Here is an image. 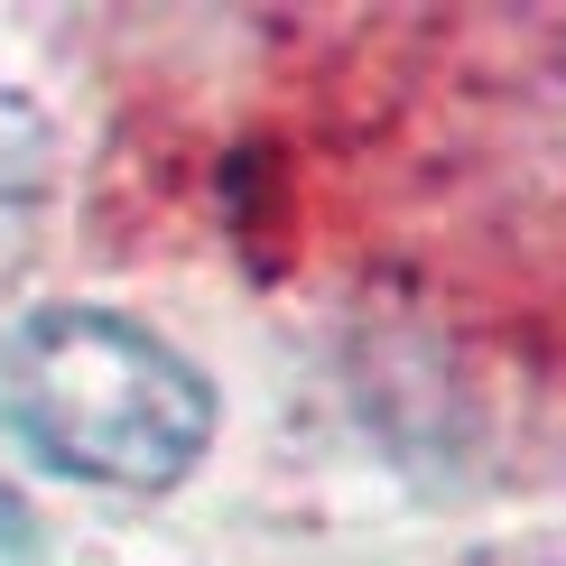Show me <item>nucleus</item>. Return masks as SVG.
<instances>
[{"instance_id":"obj_1","label":"nucleus","mask_w":566,"mask_h":566,"mask_svg":"<svg viewBox=\"0 0 566 566\" xmlns=\"http://www.w3.org/2000/svg\"><path fill=\"white\" fill-rule=\"evenodd\" d=\"M0 428L65 483L168 492L214 446V381L112 306H29L0 335Z\"/></svg>"},{"instance_id":"obj_2","label":"nucleus","mask_w":566,"mask_h":566,"mask_svg":"<svg viewBox=\"0 0 566 566\" xmlns=\"http://www.w3.org/2000/svg\"><path fill=\"white\" fill-rule=\"evenodd\" d=\"M38 205H46V122L29 93H0V279L29 261Z\"/></svg>"},{"instance_id":"obj_3","label":"nucleus","mask_w":566,"mask_h":566,"mask_svg":"<svg viewBox=\"0 0 566 566\" xmlns=\"http://www.w3.org/2000/svg\"><path fill=\"white\" fill-rule=\"evenodd\" d=\"M29 548H38V521L10 502V492H0V557H29Z\"/></svg>"}]
</instances>
